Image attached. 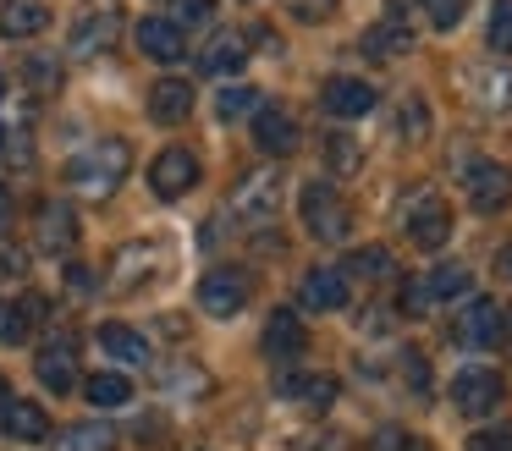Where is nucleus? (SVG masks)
<instances>
[{"label":"nucleus","mask_w":512,"mask_h":451,"mask_svg":"<svg viewBox=\"0 0 512 451\" xmlns=\"http://www.w3.org/2000/svg\"><path fill=\"white\" fill-rule=\"evenodd\" d=\"M127 165H133V149H127L122 138H100V143H89L83 154L67 160V187H78V193H89V198H111L116 187H122Z\"/></svg>","instance_id":"nucleus-1"},{"label":"nucleus","mask_w":512,"mask_h":451,"mask_svg":"<svg viewBox=\"0 0 512 451\" xmlns=\"http://www.w3.org/2000/svg\"><path fill=\"white\" fill-rule=\"evenodd\" d=\"M303 231H309L314 242H342L347 231H353V215H347V204L336 198L331 182H303Z\"/></svg>","instance_id":"nucleus-2"},{"label":"nucleus","mask_w":512,"mask_h":451,"mask_svg":"<svg viewBox=\"0 0 512 451\" xmlns=\"http://www.w3.org/2000/svg\"><path fill=\"white\" fill-rule=\"evenodd\" d=\"M507 402V380H501L496 369H463L452 380V407L457 413H468V418H485V413H496V407Z\"/></svg>","instance_id":"nucleus-3"},{"label":"nucleus","mask_w":512,"mask_h":451,"mask_svg":"<svg viewBox=\"0 0 512 451\" xmlns=\"http://www.w3.org/2000/svg\"><path fill=\"white\" fill-rule=\"evenodd\" d=\"M452 336L463 341V347H496V341L507 336V308H501L496 297H474V303L457 314Z\"/></svg>","instance_id":"nucleus-4"},{"label":"nucleus","mask_w":512,"mask_h":451,"mask_svg":"<svg viewBox=\"0 0 512 451\" xmlns=\"http://www.w3.org/2000/svg\"><path fill=\"white\" fill-rule=\"evenodd\" d=\"M468 204H474L479 215H496V209H507V204H512V165H501V160L468 165Z\"/></svg>","instance_id":"nucleus-5"},{"label":"nucleus","mask_w":512,"mask_h":451,"mask_svg":"<svg viewBox=\"0 0 512 451\" xmlns=\"http://www.w3.org/2000/svg\"><path fill=\"white\" fill-rule=\"evenodd\" d=\"M408 237H413V248L435 253L446 237H452V209H446L435 193H413V204H408Z\"/></svg>","instance_id":"nucleus-6"},{"label":"nucleus","mask_w":512,"mask_h":451,"mask_svg":"<svg viewBox=\"0 0 512 451\" xmlns=\"http://www.w3.org/2000/svg\"><path fill=\"white\" fill-rule=\"evenodd\" d=\"M149 187H155L160 198H182L188 187H199V160L171 143V149H160L155 165H149Z\"/></svg>","instance_id":"nucleus-7"},{"label":"nucleus","mask_w":512,"mask_h":451,"mask_svg":"<svg viewBox=\"0 0 512 451\" xmlns=\"http://www.w3.org/2000/svg\"><path fill=\"white\" fill-rule=\"evenodd\" d=\"M243 303H248V275L243 270H210L199 281V308H204V314L232 319Z\"/></svg>","instance_id":"nucleus-8"},{"label":"nucleus","mask_w":512,"mask_h":451,"mask_svg":"<svg viewBox=\"0 0 512 451\" xmlns=\"http://www.w3.org/2000/svg\"><path fill=\"white\" fill-rule=\"evenodd\" d=\"M320 105L331 110V116H342V121H358V116L375 110V88H369L364 77H325Z\"/></svg>","instance_id":"nucleus-9"},{"label":"nucleus","mask_w":512,"mask_h":451,"mask_svg":"<svg viewBox=\"0 0 512 451\" xmlns=\"http://www.w3.org/2000/svg\"><path fill=\"white\" fill-rule=\"evenodd\" d=\"M138 50H144L149 61H160V66H177L182 55H188L182 22H171V17H144V22H138Z\"/></svg>","instance_id":"nucleus-10"},{"label":"nucleus","mask_w":512,"mask_h":451,"mask_svg":"<svg viewBox=\"0 0 512 451\" xmlns=\"http://www.w3.org/2000/svg\"><path fill=\"white\" fill-rule=\"evenodd\" d=\"M72 363H78V341L67 336V330H61V336H50L45 347H39V380H45V391H72V380H78V374H72Z\"/></svg>","instance_id":"nucleus-11"},{"label":"nucleus","mask_w":512,"mask_h":451,"mask_svg":"<svg viewBox=\"0 0 512 451\" xmlns=\"http://www.w3.org/2000/svg\"><path fill=\"white\" fill-rule=\"evenodd\" d=\"M34 242H39V253H67L72 242H78V215H72V204H39Z\"/></svg>","instance_id":"nucleus-12"},{"label":"nucleus","mask_w":512,"mask_h":451,"mask_svg":"<svg viewBox=\"0 0 512 451\" xmlns=\"http://www.w3.org/2000/svg\"><path fill=\"white\" fill-rule=\"evenodd\" d=\"M276 204H281V176H276V171L248 176V182L232 193V209H237L243 220H270V215H276Z\"/></svg>","instance_id":"nucleus-13"},{"label":"nucleus","mask_w":512,"mask_h":451,"mask_svg":"<svg viewBox=\"0 0 512 451\" xmlns=\"http://www.w3.org/2000/svg\"><path fill=\"white\" fill-rule=\"evenodd\" d=\"M116 28H122V22H116L111 0H100L94 11H83V17H78V28H72V50H78V55L111 50V44H116Z\"/></svg>","instance_id":"nucleus-14"},{"label":"nucleus","mask_w":512,"mask_h":451,"mask_svg":"<svg viewBox=\"0 0 512 451\" xmlns=\"http://www.w3.org/2000/svg\"><path fill=\"white\" fill-rule=\"evenodd\" d=\"M259 341H265V352L276 363H287V358H298V352L309 347V330H303V319L292 314V308H276V314L265 319V336Z\"/></svg>","instance_id":"nucleus-15"},{"label":"nucleus","mask_w":512,"mask_h":451,"mask_svg":"<svg viewBox=\"0 0 512 451\" xmlns=\"http://www.w3.org/2000/svg\"><path fill=\"white\" fill-rule=\"evenodd\" d=\"M254 143L281 160V154L298 149V121H292L287 110H276V105H259V110H254Z\"/></svg>","instance_id":"nucleus-16"},{"label":"nucleus","mask_w":512,"mask_h":451,"mask_svg":"<svg viewBox=\"0 0 512 451\" xmlns=\"http://www.w3.org/2000/svg\"><path fill=\"white\" fill-rule=\"evenodd\" d=\"M298 303L309 308V314H331V308L347 303V275L342 270H309L298 286Z\"/></svg>","instance_id":"nucleus-17"},{"label":"nucleus","mask_w":512,"mask_h":451,"mask_svg":"<svg viewBox=\"0 0 512 451\" xmlns=\"http://www.w3.org/2000/svg\"><path fill=\"white\" fill-rule=\"evenodd\" d=\"M188 110H193V83H182V77H160V83L149 88V116H155L160 127L188 121Z\"/></svg>","instance_id":"nucleus-18"},{"label":"nucleus","mask_w":512,"mask_h":451,"mask_svg":"<svg viewBox=\"0 0 512 451\" xmlns=\"http://www.w3.org/2000/svg\"><path fill=\"white\" fill-rule=\"evenodd\" d=\"M358 50H364L369 61H397V55L413 50V28L402 17H386V22H375V28L364 33V44H358Z\"/></svg>","instance_id":"nucleus-19"},{"label":"nucleus","mask_w":512,"mask_h":451,"mask_svg":"<svg viewBox=\"0 0 512 451\" xmlns=\"http://www.w3.org/2000/svg\"><path fill=\"white\" fill-rule=\"evenodd\" d=\"M50 28V6L45 0H6V11H0V33L6 39H34V33Z\"/></svg>","instance_id":"nucleus-20"},{"label":"nucleus","mask_w":512,"mask_h":451,"mask_svg":"<svg viewBox=\"0 0 512 451\" xmlns=\"http://www.w3.org/2000/svg\"><path fill=\"white\" fill-rule=\"evenodd\" d=\"M204 72L210 77H232V72H243L248 66V44H243V33H215L210 44H204Z\"/></svg>","instance_id":"nucleus-21"},{"label":"nucleus","mask_w":512,"mask_h":451,"mask_svg":"<svg viewBox=\"0 0 512 451\" xmlns=\"http://www.w3.org/2000/svg\"><path fill=\"white\" fill-rule=\"evenodd\" d=\"M0 429H6V435L12 440H45L50 435V418H45V407L39 402H6L0 407Z\"/></svg>","instance_id":"nucleus-22"},{"label":"nucleus","mask_w":512,"mask_h":451,"mask_svg":"<svg viewBox=\"0 0 512 451\" xmlns=\"http://www.w3.org/2000/svg\"><path fill=\"white\" fill-rule=\"evenodd\" d=\"M281 391L298 396L303 407H314V413H325V407L336 402V391H342V385H336L331 374H281Z\"/></svg>","instance_id":"nucleus-23"},{"label":"nucleus","mask_w":512,"mask_h":451,"mask_svg":"<svg viewBox=\"0 0 512 451\" xmlns=\"http://www.w3.org/2000/svg\"><path fill=\"white\" fill-rule=\"evenodd\" d=\"M56 451H116L111 424H67L56 435Z\"/></svg>","instance_id":"nucleus-24"},{"label":"nucleus","mask_w":512,"mask_h":451,"mask_svg":"<svg viewBox=\"0 0 512 451\" xmlns=\"http://www.w3.org/2000/svg\"><path fill=\"white\" fill-rule=\"evenodd\" d=\"M100 347L122 363H149V341L133 325H100Z\"/></svg>","instance_id":"nucleus-25"},{"label":"nucleus","mask_w":512,"mask_h":451,"mask_svg":"<svg viewBox=\"0 0 512 451\" xmlns=\"http://www.w3.org/2000/svg\"><path fill=\"white\" fill-rule=\"evenodd\" d=\"M342 275H364V281H386V275H397V259H391L386 248H353L347 253V270Z\"/></svg>","instance_id":"nucleus-26"},{"label":"nucleus","mask_w":512,"mask_h":451,"mask_svg":"<svg viewBox=\"0 0 512 451\" xmlns=\"http://www.w3.org/2000/svg\"><path fill=\"white\" fill-rule=\"evenodd\" d=\"M83 396H89L94 407H122L127 396H133V385H127V374H89V380H83Z\"/></svg>","instance_id":"nucleus-27"},{"label":"nucleus","mask_w":512,"mask_h":451,"mask_svg":"<svg viewBox=\"0 0 512 451\" xmlns=\"http://www.w3.org/2000/svg\"><path fill=\"white\" fill-rule=\"evenodd\" d=\"M325 165H331L336 176H353L358 165H364V149H358V138H347V132H331V138H325Z\"/></svg>","instance_id":"nucleus-28"},{"label":"nucleus","mask_w":512,"mask_h":451,"mask_svg":"<svg viewBox=\"0 0 512 451\" xmlns=\"http://www.w3.org/2000/svg\"><path fill=\"white\" fill-rule=\"evenodd\" d=\"M468 281H474V275H468L463 264H435V270L424 275V286H430L435 303H441V297H463V292H468Z\"/></svg>","instance_id":"nucleus-29"},{"label":"nucleus","mask_w":512,"mask_h":451,"mask_svg":"<svg viewBox=\"0 0 512 451\" xmlns=\"http://www.w3.org/2000/svg\"><path fill=\"white\" fill-rule=\"evenodd\" d=\"M23 83L39 88V94H56V88H61V61H56V55H28V61H23Z\"/></svg>","instance_id":"nucleus-30"},{"label":"nucleus","mask_w":512,"mask_h":451,"mask_svg":"<svg viewBox=\"0 0 512 451\" xmlns=\"http://www.w3.org/2000/svg\"><path fill=\"white\" fill-rule=\"evenodd\" d=\"M485 39H490V50H496V55H512V0H496V6H490Z\"/></svg>","instance_id":"nucleus-31"},{"label":"nucleus","mask_w":512,"mask_h":451,"mask_svg":"<svg viewBox=\"0 0 512 451\" xmlns=\"http://www.w3.org/2000/svg\"><path fill=\"white\" fill-rule=\"evenodd\" d=\"M254 110H259V94H254V88H226V94H215V116H221V121L254 116Z\"/></svg>","instance_id":"nucleus-32"},{"label":"nucleus","mask_w":512,"mask_h":451,"mask_svg":"<svg viewBox=\"0 0 512 451\" xmlns=\"http://www.w3.org/2000/svg\"><path fill=\"white\" fill-rule=\"evenodd\" d=\"M402 132H408V143H419L424 132H430V110H424V99H419V94L402 99Z\"/></svg>","instance_id":"nucleus-33"},{"label":"nucleus","mask_w":512,"mask_h":451,"mask_svg":"<svg viewBox=\"0 0 512 451\" xmlns=\"http://www.w3.org/2000/svg\"><path fill=\"white\" fill-rule=\"evenodd\" d=\"M419 6H424V11H430V22H435V28H441V33H452V28H457V22H463V11H468V0H419Z\"/></svg>","instance_id":"nucleus-34"},{"label":"nucleus","mask_w":512,"mask_h":451,"mask_svg":"<svg viewBox=\"0 0 512 451\" xmlns=\"http://www.w3.org/2000/svg\"><path fill=\"white\" fill-rule=\"evenodd\" d=\"M28 336V319L17 314V303H0V347H17Z\"/></svg>","instance_id":"nucleus-35"},{"label":"nucleus","mask_w":512,"mask_h":451,"mask_svg":"<svg viewBox=\"0 0 512 451\" xmlns=\"http://www.w3.org/2000/svg\"><path fill=\"white\" fill-rule=\"evenodd\" d=\"M468 451H512V424H490L468 440Z\"/></svg>","instance_id":"nucleus-36"},{"label":"nucleus","mask_w":512,"mask_h":451,"mask_svg":"<svg viewBox=\"0 0 512 451\" xmlns=\"http://www.w3.org/2000/svg\"><path fill=\"white\" fill-rule=\"evenodd\" d=\"M287 11H292L298 22H325V17L336 11V0H287Z\"/></svg>","instance_id":"nucleus-37"},{"label":"nucleus","mask_w":512,"mask_h":451,"mask_svg":"<svg viewBox=\"0 0 512 451\" xmlns=\"http://www.w3.org/2000/svg\"><path fill=\"white\" fill-rule=\"evenodd\" d=\"M430 303H435V297H430V286H424V281L402 286V314H424Z\"/></svg>","instance_id":"nucleus-38"},{"label":"nucleus","mask_w":512,"mask_h":451,"mask_svg":"<svg viewBox=\"0 0 512 451\" xmlns=\"http://www.w3.org/2000/svg\"><path fill=\"white\" fill-rule=\"evenodd\" d=\"M17 314L28 319V325H39V319L50 314V297H39V292H28V297H17Z\"/></svg>","instance_id":"nucleus-39"},{"label":"nucleus","mask_w":512,"mask_h":451,"mask_svg":"<svg viewBox=\"0 0 512 451\" xmlns=\"http://www.w3.org/2000/svg\"><path fill=\"white\" fill-rule=\"evenodd\" d=\"M375 451H419V446H413L402 429H380V435H375Z\"/></svg>","instance_id":"nucleus-40"},{"label":"nucleus","mask_w":512,"mask_h":451,"mask_svg":"<svg viewBox=\"0 0 512 451\" xmlns=\"http://www.w3.org/2000/svg\"><path fill=\"white\" fill-rule=\"evenodd\" d=\"M210 11H215V0H182V11L171 22H204Z\"/></svg>","instance_id":"nucleus-41"},{"label":"nucleus","mask_w":512,"mask_h":451,"mask_svg":"<svg viewBox=\"0 0 512 451\" xmlns=\"http://www.w3.org/2000/svg\"><path fill=\"white\" fill-rule=\"evenodd\" d=\"M67 286H72V292H94V270H89V264H72Z\"/></svg>","instance_id":"nucleus-42"},{"label":"nucleus","mask_w":512,"mask_h":451,"mask_svg":"<svg viewBox=\"0 0 512 451\" xmlns=\"http://www.w3.org/2000/svg\"><path fill=\"white\" fill-rule=\"evenodd\" d=\"M408 380L424 391V358H419V352H408Z\"/></svg>","instance_id":"nucleus-43"},{"label":"nucleus","mask_w":512,"mask_h":451,"mask_svg":"<svg viewBox=\"0 0 512 451\" xmlns=\"http://www.w3.org/2000/svg\"><path fill=\"white\" fill-rule=\"evenodd\" d=\"M496 275H507V281H512V242L496 253Z\"/></svg>","instance_id":"nucleus-44"},{"label":"nucleus","mask_w":512,"mask_h":451,"mask_svg":"<svg viewBox=\"0 0 512 451\" xmlns=\"http://www.w3.org/2000/svg\"><path fill=\"white\" fill-rule=\"evenodd\" d=\"M6 220H12V193L0 187V226H6Z\"/></svg>","instance_id":"nucleus-45"},{"label":"nucleus","mask_w":512,"mask_h":451,"mask_svg":"<svg viewBox=\"0 0 512 451\" xmlns=\"http://www.w3.org/2000/svg\"><path fill=\"white\" fill-rule=\"evenodd\" d=\"M12 402V385H6V374H0V407Z\"/></svg>","instance_id":"nucleus-46"},{"label":"nucleus","mask_w":512,"mask_h":451,"mask_svg":"<svg viewBox=\"0 0 512 451\" xmlns=\"http://www.w3.org/2000/svg\"><path fill=\"white\" fill-rule=\"evenodd\" d=\"M507 336H512V314H507Z\"/></svg>","instance_id":"nucleus-47"},{"label":"nucleus","mask_w":512,"mask_h":451,"mask_svg":"<svg viewBox=\"0 0 512 451\" xmlns=\"http://www.w3.org/2000/svg\"><path fill=\"white\" fill-rule=\"evenodd\" d=\"M0 94H6V77H0Z\"/></svg>","instance_id":"nucleus-48"},{"label":"nucleus","mask_w":512,"mask_h":451,"mask_svg":"<svg viewBox=\"0 0 512 451\" xmlns=\"http://www.w3.org/2000/svg\"><path fill=\"white\" fill-rule=\"evenodd\" d=\"M0 143H6V132H0Z\"/></svg>","instance_id":"nucleus-49"}]
</instances>
